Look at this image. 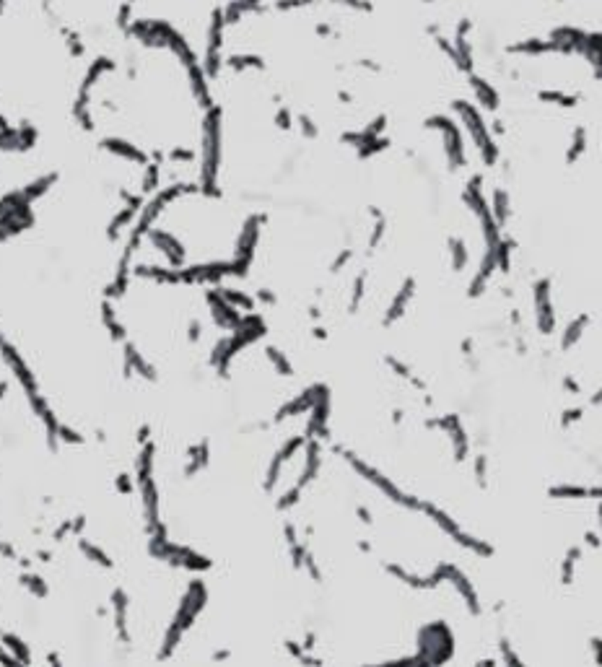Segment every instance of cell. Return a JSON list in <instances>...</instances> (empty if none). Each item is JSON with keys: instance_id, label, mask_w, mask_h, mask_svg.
<instances>
[{"instance_id": "obj_2", "label": "cell", "mask_w": 602, "mask_h": 667, "mask_svg": "<svg viewBox=\"0 0 602 667\" xmlns=\"http://www.w3.org/2000/svg\"><path fill=\"white\" fill-rule=\"evenodd\" d=\"M424 128L437 133L441 141V151L452 172H457L462 166H467V151H465V135H462L460 122L452 115H431L424 120Z\"/></svg>"}, {"instance_id": "obj_3", "label": "cell", "mask_w": 602, "mask_h": 667, "mask_svg": "<svg viewBox=\"0 0 602 667\" xmlns=\"http://www.w3.org/2000/svg\"><path fill=\"white\" fill-rule=\"evenodd\" d=\"M532 306H535L537 330H540L543 335H551V332L555 330V322H558L551 278H537V281L532 283Z\"/></svg>"}, {"instance_id": "obj_9", "label": "cell", "mask_w": 602, "mask_h": 667, "mask_svg": "<svg viewBox=\"0 0 602 667\" xmlns=\"http://www.w3.org/2000/svg\"><path fill=\"white\" fill-rule=\"evenodd\" d=\"M587 325H590V317L587 315H577L574 319H568L566 325H564V335H561V348H564V351H571L579 340L584 338Z\"/></svg>"}, {"instance_id": "obj_5", "label": "cell", "mask_w": 602, "mask_h": 667, "mask_svg": "<svg viewBox=\"0 0 602 667\" xmlns=\"http://www.w3.org/2000/svg\"><path fill=\"white\" fill-rule=\"evenodd\" d=\"M465 78H467V89H470L472 94V102L481 106L483 112H496L498 106H501V94H498L496 86L488 81V78H483L478 71L465 76Z\"/></svg>"}, {"instance_id": "obj_1", "label": "cell", "mask_w": 602, "mask_h": 667, "mask_svg": "<svg viewBox=\"0 0 602 667\" xmlns=\"http://www.w3.org/2000/svg\"><path fill=\"white\" fill-rule=\"evenodd\" d=\"M452 112H454V120L460 122V128L470 135L472 146L481 153V161L485 166H496L498 159H501V146L496 143L494 133H491L488 122H485L483 109L475 102L457 99V102H452Z\"/></svg>"}, {"instance_id": "obj_11", "label": "cell", "mask_w": 602, "mask_h": 667, "mask_svg": "<svg viewBox=\"0 0 602 667\" xmlns=\"http://www.w3.org/2000/svg\"><path fill=\"white\" fill-rule=\"evenodd\" d=\"M424 3H434V0H424Z\"/></svg>"}, {"instance_id": "obj_6", "label": "cell", "mask_w": 602, "mask_h": 667, "mask_svg": "<svg viewBox=\"0 0 602 667\" xmlns=\"http://www.w3.org/2000/svg\"><path fill=\"white\" fill-rule=\"evenodd\" d=\"M447 252H449V265L454 273H465L467 265H470V249H467V242L462 236L452 234L447 239Z\"/></svg>"}, {"instance_id": "obj_7", "label": "cell", "mask_w": 602, "mask_h": 667, "mask_svg": "<svg viewBox=\"0 0 602 667\" xmlns=\"http://www.w3.org/2000/svg\"><path fill=\"white\" fill-rule=\"evenodd\" d=\"M488 205H491V213H494V218H496L498 226H501V229H507L509 218H511V198H509L507 190H504V188L494 190V192H491V198H488Z\"/></svg>"}, {"instance_id": "obj_10", "label": "cell", "mask_w": 602, "mask_h": 667, "mask_svg": "<svg viewBox=\"0 0 602 667\" xmlns=\"http://www.w3.org/2000/svg\"><path fill=\"white\" fill-rule=\"evenodd\" d=\"M537 99H540L543 104L561 106V109H574V106L581 102V94H571V91H561V89H540V91H537Z\"/></svg>"}, {"instance_id": "obj_8", "label": "cell", "mask_w": 602, "mask_h": 667, "mask_svg": "<svg viewBox=\"0 0 602 667\" xmlns=\"http://www.w3.org/2000/svg\"><path fill=\"white\" fill-rule=\"evenodd\" d=\"M584 153H587V128L577 125V128L571 130L568 146L564 148V161H566V166H574Z\"/></svg>"}, {"instance_id": "obj_4", "label": "cell", "mask_w": 602, "mask_h": 667, "mask_svg": "<svg viewBox=\"0 0 602 667\" xmlns=\"http://www.w3.org/2000/svg\"><path fill=\"white\" fill-rule=\"evenodd\" d=\"M509 55H522V58H543V55H564L561 52V45L553 42L551 36H524V39H517L507 45Z\"/></svg>"}]
</instances>
